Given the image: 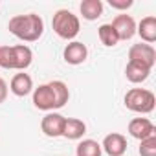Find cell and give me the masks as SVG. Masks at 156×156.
<instances>
[{"mask_svg":"<svg viewBox=\"0 0 156 156\" xmlns=\"http://www.w3.org/2000/svg\"><path fill=\"white\" fill-rule=\"evenodd\" d=\"M51 26H53V31L61 37V39H73L81 30V24H79V19L77 15H73L72 11L68 9H59L55 11L53 15V20H51Z\"/></svg>","mask_w":156,"mask_h":156,"instance_id":"3957f363","label":"cell"},{"mask_svg":"<svg viewBox=\"0 0 156 156\" xmlns=\"http://www.w3.org/2000/svg\"><path fill=\"white\" fill-rule=\"evenodd\" d=\"M62 55H64V61L68 64H73V66L75 64H83L87 61V57H88V48L79 41H73V42L66 44Z\"/></svg>","mask_w":156,"mask_h":156,"instance_id":"8fae6325","label":"cell"},{"mask_svg":"<svg viewBox=\"0 0 156 156\" xmlns=\"http://www.w3.org/2000/svg\"><path fill=\"white\" fill-rule=\"evenodd\" d=\"M136 33L141 37V41L145 44H152L156 41V17L149 15V17L141 19V22L136 26Z\"/></svg>","mask_w":156,"mask_h":156,"instance_id":"5bb4252c","label":"cell"},{"mask_svg":"<svg viewBox=\"0 0 156 156\" xmlns=\"http://www.w3.org/2000/svg\"><path fill=\"white\" fill-rule=\"evenodd\" d=\"M154 94L145 88H130L125 94V107L138 114H149L154 110Z\"/></svg>","mask_w":156,"mask_h":156,"instance_id":"277c9868","label":"cell"},{"mask_svg":"<svg viewBox=\"0 0 156 156\" xmlns=\"http://www.w3.org/2000/svg\"><path fill=\"white\" fill-rule=\"evenodd\" d=\"M9 88H11V92H13L17 98H24V96H28V94L33 90V79H31L28 73H24V72L15 73L13 79H11Z\"/></svg>","mask_w":156,"mask_h":156,"instance_id":"7c38bea8","label":"cell"},{"mask_svg":"<svg viewBox=\"0 0 156 156\" xmlns=\"http://www.w3.org/2000/svg\"><path fill=\"white\" fill-rule=\"evenodd\" d=\"M140 156H156V136L141 140V143H140Z\"/></svg>","mask_w":156,"mask_h":156,"instance_id":"ffe728a7","label":"cell"},{"mask_svg":"<svg viewBox=\"0 0 156 156\" xmlns=\"http://www.w3.org/2000/svg\"><path fill=\"white\" fill-rule=\"evenodd\" d=\"M101 149L108 156H123L125 151H127V138L123 134H119V132L107 134L103 143H101Z\"/></svg>","mask_w":156,"mask_h":156,"instance_id":"30bf717a","label":"cell"},{"mask_svg":"<svg viewBox=\"0 0 156 156\" xmlns=\"http://www.w3.org/2000/svg\"><path fill=\"white\" fill-rule=\"evenodd\" d=\"M8 30L20 41L24 42H35L42 37L44 33V20L35 15V13H28V15H15L9 24Z\"/></svg>","mask_w":156,"mask_h":156,"instance_id":"6da1fadb","label":"cell"},{"mask_svg":"<svg viewBox=\"0 0 156 156\" xmlns=\"http://www.w3.org/2000/svg\"><path fill=\"white\" fill-rule=\"evenodd\" d=\"M79 11H81L83 19L96 20L103 13V2H101V0H83L81 6H79Z\"/></svg>","mask_w":156,"mask_h":156,"instance_id":"2e32d148","label":"cell"},{"mask_svg":"<svg viewBox=\"0 0 156 156\" xmlns=\"http://www.w3.org/2000/svg\"><path fill=\"white\" fill-rule=\"evenodd\" d=\"M85 132H87L85 121L77 119V118H64L62 138H66V140H81Z\"/></svg>","mask_w":156,"mask_h":156,"instance_id":"4fadbf2b","label":"cell"},{"mask_svg":"<svg viewBox=\"0 0 156 156\" xmlns=\"http://www.w3.org/2000/svg\"><path fill=\"white\" fill-rule=\"evenodd\" d=\"M108 4L114 9H129L132 6V0H108Z\"/></svg>","mask_w":156,"mask_h":156,"instance_id":"44dd1931","label":"cell"},{"mask_svg":"<svg viewBox=\"0 0 156 156\" xmlns=\"http://www.w3.org/2000/svg\"><path fill=\"white\" fill-rule=\"evenodd\" d=\"M129 61L143 64V66H147V68L152 70V66L156 62V51H154V48L151 44L140 42V44L130 46V50H129Z\"/></svg>","mask_w":156,"mask_h":156,"instance_id":"5b68a950","label":"cell"},{"mask_svg":"<svg viewBox=\"0 0 156 156\" xmlns=\"http://www.w3.org/2000/svg\"><path fill=\"white\" fill-rule=\"evenodd\" d=\"M98 35H99V41L105 44V46H116L118 42H119V39H118V33H116V30L112 28V24H101L99 26V30H98Z\"/></svg>","mask_w":156,"mask_h":156,"instance_id":"d6986e66","label":"cell"},{"mask_svg":"<svg viewBox=\"0 0 156 156\" xmlns=\"http://www.w3.org/2000/svg\"><path fill=\"white\" fill-rule=\"evenodd\" d=\"M8 98V83L0 77V103H4Z\"/></svg>","mask_w":156,"mask_h":156,"instance_id":"7402d4cb","label":"cell"},{"mask_svg":"<svg viewBox=\"0 0 156 156\" xmlns=\"http://www.w3.org/2000/svg\"><path fill=\"white\" fill-rule=\"evenodd\" d=\"M31 61H33V51L26 44L0 46V68L24 72L31 64Z\"/></svg>","mask_w":156,"mask_h":156,"instance_id":"7a4b0ae2","label":"cell"},{"mask_svg":"<svg viewBox=\"0 0 156 156\" xmlns=\"http://www.w3.org/2000/svg\"><path fill=\"white\" fill-rule=\"evenodd\" d=\"M129 134L136 140H147L151 136H156V127L147 118H134L129 123Z\"/></svg>","mask_w":156,"mask_h":156,"instance_id":"ba28073f","label":"cell"},{"mask_svg":"<svg viewBox=\"0 0 156 156\" xmlns=\"http://www.w3.org/2000/svg\"><path fill=\"white\" fill-rule=\"evenodd\" d=\"M101 143H98L96 140H83L75 149V156H101Z\"/></svg>","mask_w":156,"mask_h":156,"instance_id":"ac0fdd59","label":"cell"},{"mask_svg":"<svg viewBox=\"0 0 156 156\" xmlns=\"http://www.w3.org/2000/svg\"><path fill=\"white\" fill-rule=\"evenodd\" d=\"M62 127H64V116H61L59 112H48L41 121V129L48 138L62 136Z\"/></svg>","mask_w":156,"mask_h":156,"instance_id":"52a82bcc","label":"cell"},{"mask_svg":"<svg viewBox=\"0 0 156 156\" xmlns=\"http://www.w3.org/2000/svg\"><path fill=\"white\" fill-rule=\"evenodd\" d=\"M33 105L39 110H46V112H51V110L57 108L53 92H51L48 83L46 85H39L37 88H33Z\"/></svg>","mask_w":156,"mask_h":156,"instance_id":"8992f818","label":"cell"},{"mask_svg":"<svg viewBox=\"0 0 156 156\" xmlns=\"http://www.w3.org/2000/svg\"><path fill=\"white\" fill-rule=\"evenodd\" d=\"M110 24L116 30L119 41H130L136 35V22L130 15H118Z\"/></svg>","mask_w":156,"mask_h":156,"instance_id":"9c48e42d","label":"cell"},{"mask_svg":"<svg viewBox=\"0 0 156 156\" xmlns=\"http://www.w3.org/2000/svg\"><path fill=\"white\" fill-rule=\"evenodd\" d=\"M48 85H50V88H51V92H53L57 108H62V107L68 103V99H70V90H68L66 83H62V81H50Z\"/></svg>","mask_w":156,"mask_h":156,"instance_id":"e0dca14e","label":"cell"},{"mask_svg":"<svg viewBox=\"0 0 156 156\" xmlns=\"http://www.w3.org/2000/svg\"><path fill=\"white\" fill-rule=\"evenodd\" d=\"M151 73V68L143 66V64H138V62H127V68H125V75L130 83H143Z\"/></svg>","mask_w":156,"mask_h":156,"instance_id":"9a60e30c","label":"cell"}]
</instances>
